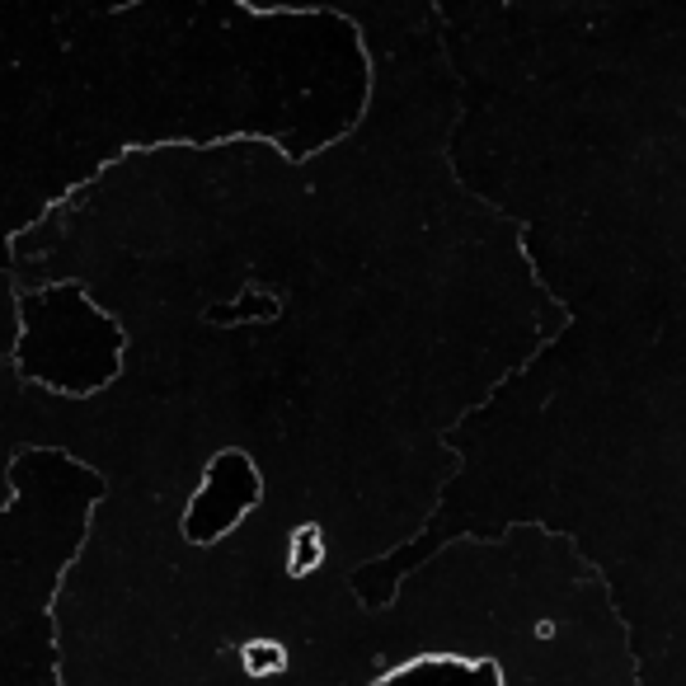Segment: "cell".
Returning a JSON list of instances; mask_svg holds the SVG:
<instances>
[]
</instances>
